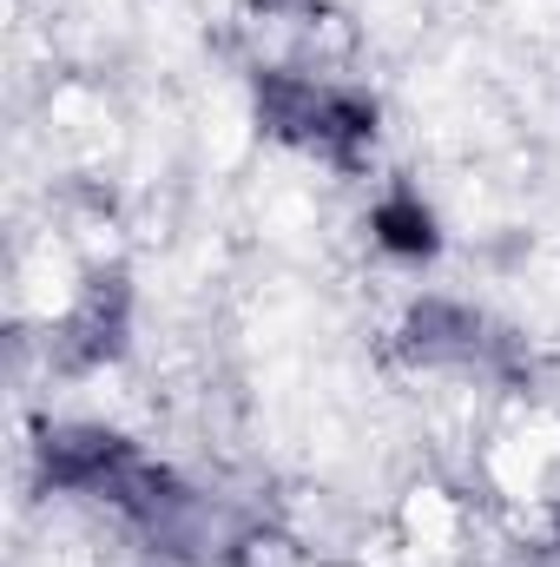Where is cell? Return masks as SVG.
I'll use <instances>...</instances> for the list:
<instances>
[{"instance_id":"6da1fadb","label":"cell","mask_w":560,"mask_h":567,"mask_svg":"<svg viewBox=\"0 0 560 567\" xmlns=\"http://www.w3.org/2000/svg\"><path fill=\"white\" fill-rule=\"evenodd\" d=\"M133 462H139V449L100 423L46 429V442H40L46 482L53 488H73V495H120V482L133 475Z\"/></svg>"},{"instance_id":"7a4b0ae2","label":"cell","mask_w":560,"mask_h":567,"mask_svg":"<svg viewBox=\"0 0 560 567\" xmlns=\"http://www.w3.org/2000/svg\"><path fill=\"white\" fill-rule=\"evenodd\" d=\"M481 343V317L468 303H448V297H422L416 310L403 317V350L422 363H455V357H475Z\"/></svg>"},{"instance_id":"3957f363","label":"cell","mask_w":560,"mask_h":567,"mask_svg":"<svg viewBox=\"0 0 560 567\" xmlns=\"http://www.w3.org/2000/svg\"><path fill=\"white\" fill-rule=\"evenodd\" d=\"M126 310H133L126 278H93V290L80 297V310H73V323H66L73 363H106V357H120V343H126Z\"/></svg>"},{"instance_id":"277c9868","label":"cell","mask_w":560,"mask_h":567,"mask_svg":"<svg viewBox=\"0 0 560 567\" xmlns=\"http://www.w3.org/2000/svg\"><path fill=\"white\" fill-rule=\"evenodd\" d=\"M370 238H376V251H390V258H403V265H428V258L442 251V225H435V212L422 205V192H409V185H396V192L376 198Z\"/></svg>"},{"instance_id":"5b68a950","label":"cell","mask_w":560,"mask_h":567,"mask_svg":"<svg viewBox=\"0 0 560 567\" xmlns=\"http://www.w3.org/2000/svg\"><path fill=\"white\" fill-rule=\"evenodd\" d=\"M323 80H303V73H265L258 80V126L283 145H317V113H323Z\"/></svg>"}]
</instances>
